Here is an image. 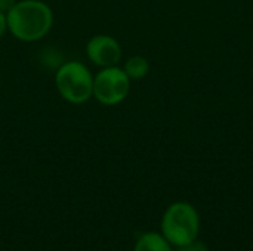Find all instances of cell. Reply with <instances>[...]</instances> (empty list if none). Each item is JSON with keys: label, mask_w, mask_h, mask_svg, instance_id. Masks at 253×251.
I'll list each match as a JSON object with an SVG mask.
<instances>
[{"label": "cell", "mask_w": 253, "mask_h": 251, "mask_svg": "<svg viewBox=\"0 0 253 251\" xmlns=\"http://www.w3.org/2000/svg\"><path fill=\"white\" fill-rule=\"evenodd\" d=\"M188 247H190V250L191 251H209V249H208L203 243H200V241H197V240H196L194 243H191Z\"/></svg>", "instance_id": "obj_10"}, {"label": "cell", "mask_w": 253, "mask_h": 251, "mask_svg": "<svg viewBox=\"0 0 253 251\" xmlns=\"http://www.w3.org/2000/svg\"><path fill=\"white\" fill-rule=\"evenodd\" d=\"M18 0H0V10L7 13L10 10V7L16 3Z\"/></svg>", "instance_id": "obj_9"}, {"label": "cell", "mask_w": 253, "mask_h": 251, "mask_svg": "<svg viewBox=\"0 0 253 251\" xmlns=\"http://www.w3.org/2000/svg\"><path fill=\"white\" fill-rule=\"evenodd\" d=\"M122 68L125 70V72L127 74V77L130 80H142L148 75L150 72V61L142 56V55H133L129 56L125 64L122 65Z\"/></svg>", "instance_id": "obj_7"}, {"label": "cell", "mask_w": 253, "mask_h": 251, "mask_svg": "<svg viewBox=\"0 0 253 251\" xmlns=\"http://www.w3.org/2000/svg\"><path fill=\"white\" fill-rule=\"evenodd\" d=\"M173 247L160 232H144L138 237L133 251H172Z\"/></svg>", "instance_id": "obj_6"}, {"label": "cell", "mask_w": 253, "mask_h": 251, "mask_svg": "<svg viewBox=\"0 0 253 251\" xmlns=\"http://www.w3.org/2000/svg\"><path fill=\"white\" fill-rule=\"evenodd\" d=\"M7 33V19H6V13L0 10V38Z\"/></svg>", "instance_id": "obj_8"}, {"label": "cell", "mask_w": 253, "mask_h": 251, "mask_svg": "<svg viewBox=\"0 0 253 251\" xmlns=\"http://www.w3.org/2000/svg\"><path fill=\"white\" fill-rule=\"evenodd\" d=\"M172 251H191L190 250V247L187 246V247H175V250Z\"/></svg>", "instance_id": "obj_11"}, {"label": "cell", "mask_w": 253, "mask_h": 251, "mask_svg": "<svg viewBox=\"0 0 253 251\" xmlns=\"http://www.w3.org/2000/svg\"><path fill=\"white\" fill-rule=\"evenodd\" d=\"M160 234L175 247H187L197 240L200 231V217L196 207L187 201L170 204L163 213Z\"/></svg>", "instance_id": "obj_2"}, {"label": "cell", "mask_w": 253, "mask_h": 251, "mask_svg": "<svg viewBox=\"0 0 253 251\" xmlns=\"http://www.w3.org/2000/svg\"><path fill=\"white\" fill-rule=\"evenodd\" d=\"M130 78L120 65L99 68L93 74L92 99L104 107L122 104L130 93Z\"/></svg>", "instance_id": "obj_4"}, {"label": "cell", "mask_w": 253, "mask_h": 251, "mask_svg": "<svg viewBox=\"0 0 253 251\" xmlns=\"http://www.w3.org/2000/svg\"><path fill=\"white\" fill-rule=\"evenodd\" d=\"M53 83L58 95L71 105H82L92 99L93 72L80 61H65L55 71Z\"/></svg>", "instance_id": "obj_3"}, {"label": "cell", "mask_w": 253, "mask_h": 251, "mask_svg": "<svg viewBox=\"0 0 253 251\" xmlns=\"http://www.w3.org/2000/svg\"><path fill=\"white\" fill-rule=\"evenodd\" d=\"M86 56L98 68L120 65L123 50L119 40L110 34H95L86 43Z\"/></svg>", "instance_id": "obj_5"}, {"label": "cell", "mask_w": 253, "mask_h": 251, "mask_svg": "<svg viewBox=\"0 0 253 251\" xmlns=\"http://www.w3.org/2000/svg\"><path fill=\"white\" fill-rule=\"evenodd\" d=\"M7 33L22 43L44 38L55 21L52 7L43 0H18L6 13Z\"/></svg>", "instance_id": "obj_1"}]
</instances>
